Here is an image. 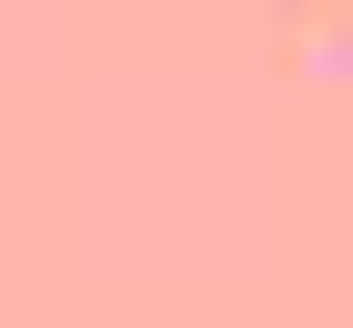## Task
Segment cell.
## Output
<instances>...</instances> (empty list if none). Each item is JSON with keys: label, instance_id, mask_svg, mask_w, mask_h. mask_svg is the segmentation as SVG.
<instances>
[]
</instances>
